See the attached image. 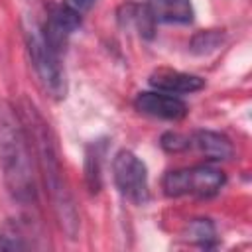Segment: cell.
I'll return each mask as SVG.
<instances>
[{
  "instance_id": "obj_1",
  "label": "cell",
  "mask_w": 252,
  "mask_h": 252,
  "mask_svg": "<svg viewBox=\"0 0 252 252\" xmlns=\"http://www.w3.org/2000/svg\"><path fill=\"white\" fill-rule=\"evenodd\" d=\"M32 142L22 116L10 102H0V165L8 191L20 203L35 199Z\"/></svg>"
},
{
  "instance_id": "obj_2",
  "label": "cell",
  "mask_w": 252,
  "mask_h": 252,
  "mask_svg": "<svg viewBox=\"0 0 252 252\" xmlns=\"http://www.w3.org/2000/svg\"><path fill=\"white\" fill-rule=\"evenodd\" d=\"M22 120L26 124L30 142L35 148L37 161L41 165L43 179H45L47 191H49L51 201H53V209L61 220V226L73 236L77 230V213H75L71 193H69L65 179H63V171H61V163H59V156L55 150V140L51 136V130L45 124V120L35 112L33 106L24 108Z\"/></svg>"
},
{
  "instance_id": "obj_3",
  "label": "cell",
  "mask_w": 252,
  "mask_h": 252,
  "mask_svg": "<svg viewBox=\"0 0 252 252\" xmlns=\"http://www.w3.org/2000/svg\"><path fill=\"white\" fill-rule=\"evenodd\" d=\"M28 49H30L32 65H33L43 89L51 96L63 98L67 93V87H65V73L59 63V51L55 47H51V43L45 39V35L41 32V28L32 26L28 30Z\"/></svg>"
},
{
  "instance_id": "obj_4",
  "label": "cell",
  "mask_w": 252,
  "mask_h": 252,
  "mask_svg": "<svg viewBox=\"0 0 252 252\" xmlns=\"http://www.w3.org/2000/svg\"><path fill=\"white\" fill-rule=\"evenodd\" d=\"M224 173L213 165H193L165 173L163 191L169 197H211L224 185Z\"/></svg>"
},
{
  "instance_id": "obj_5",
  "label": "cell",
  "mask_w": 252,
  "mask_h": 252,
  "mask_svg": "<svg viewBox=\"0 0 252 252\" xmlns=\"http://www.w3.org/2000/svg\"><path fill=\"white\" fill-rule=\"evenodd\" d=\"M112 177L122 197H126L134 205H144L150 199V187H148V169L144 161L128 152L122 150L116 154L112 161Z\"/></svg>"
},
{
  "instance_id": "obj_6",
  "label": "cell",
  "mask_w": 252,
  "mask_h": 252,
  "mask_svg": "<svg viewBox=\"0 0 252 252\" xmlns=\"http://www.w3.org/2000/svg\"><path fill=\"white\" fill-rule=\"evenodd\" d=\"M134 106L154 118H163V120H181L187 114V104L169 93L163 91H146L140 93L134 100Z\"/></svg>"
},
{
  "instance_id": "obj_7",
  "label": "cell",
  "mask_w": 252,
  "mask_h": 252,
  "mask_svg": "<svg viewBox=\"0 0 252 252\" xmlns=\"http://www.w3.org/2000/svg\"><path fill=\"white\" fill-rule=\"evenodd\" d=\"M81 26V14H77L75 10L67 8L65 4L61 6H53L49 10L47 22L41 28L45 39L51 43V47H55L57 51H61V47L65 45L67 37Z\"/></svg>"
},
{
  "instance_id": "obj_8",
  "label": "cell",
  "mask_w": 252,
  "mask_h": 252,
  "mask_svg": "<svg viewBox=\"0 0 252 252\" xmlns=\"http://www.w3.org/2000/svg\"><path fill=\"white\" fill-rule=\"evenodd\" d=\"M150 85L169 94H187L201 91L205 87V81L197 75H189L173 69H158L150 75Z\"/></svg>"
},
{
  "instance_id": "obj_9",
  "label": "cell",
  "mask_w": 252,
  "mask_h": 252,
  "mask_svg": "<svg viewBox=\"0 0 252 252\" xmlns=\"http://www.w3.org/2000/svg\"><path fill=\"white\" fill-rule=\"evenodd\" d=\"M189 148H195L201 156H205L211 161L230 159L234 154V148L228 138L209 130H199L193 136H189Z\"/></svg>"
},
{
  "instance_id": "obj_10",
  "label": "cell",
  "mask_w": 252,
  "mask_h": 252,
  "mask_svg": "<svg viewBox=\"0 0 252 252\" xmlns=\"http://www.w3.org/2000/svg\"><path fill=\"white\" fill-rule=\"evenodd\" d=\"M148 10L154 22L163 24H189L195 14L191 0H150Z\"/></svg>"
},
{
  "instance_id": "obj_11",
  "label": "cell",
  "mask_w": 252,
  "mask_h": 252,
  "mask_svg": "<svg viewBox=\"0 0 252 252\" xmlns=\"http://www.w3.org/2000/svg\"><path fill=\"white\" fill-rule=\"evenodd\" d=\"M222 41V33L215 32V30H209V32H201L193 37L191 41V49L195 53H209L213 49L219 47V43Z\"/></svg>"
},
{
  "instance_id": "obj_12",
  "label": "cell",
  "mask_w": 252,
  "mask_h": 252,
  "mask_svg": "<svg viewBox=\"0 0 252 252\" xmlns=\"http://www.w3.org/2000/svg\"><path fill=\"white\" fill-rule=\"evenodd\" d=\"M87 181L91 191H98L100 187V154L96 152L94 146V154H87Z\"/></svg>"
},
{
  "instance_id": "obj_13",
  "label": "cell",
  "mask_w": 252,
  "mask_h": 252,
  "mask_svg": "<svg viewBox=\"0 0 252 252\" xmlns=\"http://www.w3.org/2000/svg\"><path fill=\"white\" fill-rule=\"evenodd\" d=\"M161 146H163L167 152H181V150H187V148H189V138H185V136H181V134L167 132V134H163V138H161Z\"/></svg>"
},
{
  "instance_id": "obj_14",
  "label": "cell",
  "mask_w": 252,
  "mask_h": 252,
  "mask_svg": "<svg viewBox=\"0 0 252 252\" xmlns=\"http://www.w3.org/2000/svg\"><path fill=\"white\" fill-rule=\"evenodd\" d=\"M94 2H96V0H63V4H65L67 8H71V10H75L77 14L87 12Z\"/></svg>"
}]
</instances>
